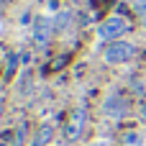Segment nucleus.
<instances>
[{"label": "nucleus", "instance_id": "obj_8", "mask_svg": "<svg viewBox=\"0 0 146 146\" xmlns=\"http://www.w3.org/2000/svg\"><path fill=\"white\" fill-rule=\"evenodd\" d=\"M23 144H26V126H21L13 133V146H23Z\"/></svg>", "mask_w": 146, "mask_h": 146}, {"label": "nucleus", "instance_id": "obj_11", "mask_svg": "<svg viewBox=\"0 0 146 146\" xmlns=\"http://www.w3.org/2000/svg\"><path fill=\"white\" fill-rule=\"evenodd\" d=\"M141 115H144V121H146V103L141 105Z\"/></svg>", "mask_w": 146, "mask_h": 146}, {"label": "nucleus", "instance_id": "obj_7", "mask_svg": "<svg viewBox=\"0 0 146 146\" xmlns=\"http://www.w3.org/2000/svg\"><path fill=\"white\" fill-rule=\"evenodd\" d=\"M15 67H18V54H10V59H8V72H5V80H10V77L15 74Z\"/></svg>", "mask_w": 146, "mask_h": 146}, {"label": "nucleus", "instance_id": "obj_2", "mask_svg": "<svg viewBox=\"0 0 146 146\" xmlns=\"http://www.w3.org/2000/svg\"><path fill=\"white\" fill-rule=\"evenodd\" d=\"M128 28H131V26H128L126 18L113 15V18H108V21H103V23L98 26V36H100L103 41H118Z\"/></svg>", "mask_w": 146, "mask_h": 146}, {"label": "nucleus", "instance_id": "obj_12", "mask_svg": "<svg viewBox=\"0 0 146 146\" xmlns=\"http://www.w3.org/2000/svg\"><path fill=\"white\" fill-rule=\"evenodd\" d=\"M3 113H5V108H3V103H0V121H3Z\"/></svg>", "mask_w": 146, "mask_h": 146}, {"label": "nucleus", "instance_id": "obj_3", "mask_svg": "<svg viewBox=\"0 0 146 146\" xmlns=\"http://www.w3.org/2000/svg\"><path fill=\"white\" fill-rule=\"evenodd\" d=\"M85 123H87V110H85V108H77V110L69 115L67 126H64V139H67V141H77V139L82 136V131H85Z\"/></svg>", "mask_w": 146, "mask_h": 146}, {"label": "nucleus", "instance_id": "obj_10", "mask_svg": "<svg viewBox=\"0 0 146 146\" xmlns=\"http://www.w3.org/2000/svg\"><path fill=\"white\" fill-rule=\"evenodd\" d=\"M0 146H13V141H8L5 136H0Z\"/></svg>", "mask_w": 146, "mask_h": 146}, {"label": "nucleus", "instance_id": "obj_9", "mask_svg": "<svg viewBox=\"0 0 146 146\" xmlns=\"http://www.w3.org/2000/svg\"><path fill=\"white\" fill-rule=\"evenodd\" d=\"M69 15H72V13H59V15L54 18V26H56V28H64V26L69 23Z\"/></svg>", "mask_w": 146, "mask_h": 146}, {"label": "nucleus", "instance_id": "obj_5", "mask_svg": "<svg viewBox=\"0 0 146 146\" xmlns=\"http://www.w3.org/2000/svg\"><path fill=\"white\" fill-rule=\"evenodd\" d=\"M54 141V126H41L36 133H33V141H31V146H49Z\"/></svg>", "mask_w": 146, "mask_h": 146}, {"label": "nucleus", "instance_id": "obj_1", "mask_svg": "<svg viewBox=\"0 0 146 146\" xmlns=\"http://www.w3.org/2000/svg\"><path fill=\"white\" fill-rule=\"evenodd\" d=\"M133 56H136V46L128 44V41H123V38L110 41V44L103 49V59H105L108 64H126V62H131Z\"/></svg>", "mask_w": 146, "mask_h": 146}, {"label": "nucleus", "instance_id": "obj_4", "mask_svg": "<svg viewBox=\"0 0 146 146\" xmlns=\"http://www.w3.org/2000/svg\"><path fill=\"white\" fill-rule=\"evenodd\" d=\"M54 21L51 18H46V15H38L36 18V26H33V41L38 44V46H46L49 41H51V36H54Z\"/></svg>", "mask_w": 146, "mask_h": 146}, {"label": "nucleus", "instance_id": "obj_6", "mask_svg": "<svg viewBox=\"0 0 146 146\" xmlns=\"http://www.w3.org/2000/svg\"><path fill=\"white\" fill-rule=\"evenodd\" d=\"M105 110L110 113V115H115V118H121V115H126V103L118 98V95H113L108 103H105Z\"/></svg>", "mask_w": 146, "mask_h": 146}]
</instances>
